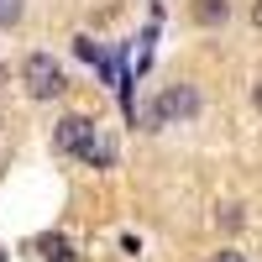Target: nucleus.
<instances>
[{
  "mask_svg": "<svg viewBox=\"0 0 262 262\" xmlns=\"http://www.w3.org/2000/svg\"><path fill=\"white\" fill-rule=\"evenodd\" d=\"M252 21H257V27H262V0H257V6H252Z\"/></svg>",
  "mask_w": 262,
  "mask_h": 262,
  "instance_id": "obj_9",
  "label": "nucleus"
},
{
  "mask_svg": "<svg viewBox=\"0 0 262 262\" xmlns=\"http://www.w3.org/2000/svg\"><path fill=\"white\" fill-rule=\"evenodd\" d=\"M0 262H6V252H0Z\"/></svg>",
  "mask_w": 262,
  "mask_h": 262,
  "instance_id": "obj_12",
  "label": "nucleus"
},
{
  "mask_svg": "<svg viewBox=\"0 0 262 262\" xmlns=\"http://www.w3.org/2000/svg\"><path fill=\"white\" fill-rule=\"evenodd\" d=\"M74 53H79V58H90V63H100V48H95L90 37H79V42H74Z\"/></svg>",
  "mask_w": 262,
  "mask_h": 262,
  "instance_id": "obj_7",
  "label": "nucleus"
},
{
  "mask_svg": "<svg viewBox=\"0 0 262 262\" xmlns=\"http://www.w3.org/2000/svg\"><path fill=\"white\" fill-rule=\"evenodd\" d=\"M0 84H11V74H6V63H0Z\"/></svg>",
  "mask_w": 262,
  "mask_h": 262,
  "instance_id": "obj_11",
  "label": "nucleus"
},
{
  "mask_svg": "<svg viewBox=\"0 0 262 262\" xmlns=\"http://www.w3.org/2000/svg\"><path fill=\"white\" fill-rule=\"evenodd\" d=\"M215 262H247L242 252H221V257H215Z\"/></svg>",
  "mask_w": 262,
  "mask_h": 262,
  "instance_id": "obj_8",
  "label": "nucleus"
},
{
  "mask_svg": "<svg viewBox=\"0 0 262 262\" xmlns=\"http://www.w3.org/2000/svg\"><path fill=\"white\" fill-rule=\"evenodd\" d=\"M252 100H257V111H262V84H257V90H252Z\"/></svg>",
  "mask_w": 262,
  "mask_h": 262,
  "instance_id": "obj_10",
  "label": "nucleus"
},
{
  "mask_svg": "<svg viewBox=\"0 0 262 262\" xmlns=\"http://www.w3.org/2000/svg\"><path fill=\"white\" fill-rule=\"evenodd\" d=\"M21 84H27L32 100H53L69 90V79H63V69L53 63V53H32L27 63H21Z\"/></svg>",
  "mask_w": 262,
  "mask_h": 262,
  "instance_id": "obj_2",
  "label": "nucleus"
},
{
  "mask_svg": "<svg viewBox=\"0 0 262 262\" xmlns=\"http://www.w3.org/2000/svg\"><path fill=\"white\" fill-rule=\"evenodd\" d=\"M189 116H200V95H194L189 84H173V90H163V100L147 111V126H158V121H189Z\"/></svg>",
  "mask_w": 262,
  "mask_h": 262,
  "instance_id": "obj_3",
  "label": "nucleus"
},
{
  "mask_svg": "<svg viewBox=\"0 0 262 262\" xmlns=\"http://www.w3.org/2000/svg\"><path fill=\"white\" fill-rule=\"evenodd\" d=\"M194 16H200L205 27H215V21L231 16V6H226V0H194Z\"/></svg>",
  "mask_w": 262,
  "mask_h": 262,
  "instance_id": "obj_5",
  "label": "nucleus"
},
{
  "mask_svg": "<svg viewBox=\"0 0 262 262\" xmlns=\"http://www.w3.org/2000/svg\"><path fill=\"white\" fill-rule=\"evenodd\" d=\"M21 21V0H0V27H16Z\"/></svg>",
  "mask_w": 262,
  "mask_h": 262,
  "instance_id": "obj_6",
  "label": "nucleus"
},
{
  "mask_svg": "<svg viewBox=\"0 0 262 262\" xmlns=\"http://www.w3.org/2000/svg\"><path fill=\"white\" fill-rule=\"evenodd\" d=\"M37 257H42V262H69L74 247L63 242V236H42V242H37Z\"/></svg>",
  "mask_w": 262,
  "mask_h": 262,
  "instance_id": "obj_4",
  "label": "nucleus"
},
{
  "mask_svg": "<svg viewBox=\"0 0 262 262\" xmlns=\"http://www.w3.org/2000/svg\"><path fill=\"white\" fill-rule=\"evenodd\" d=\"M53 147L69 152V158H84V163H111V147H100L90 116H63L58 131H53Z\"/></svg>",
  "mask_w": 262,
  "mask_h": 262,
  "instance_id": "obj_1",
  "label": "nucleus"
}]
</instances>
